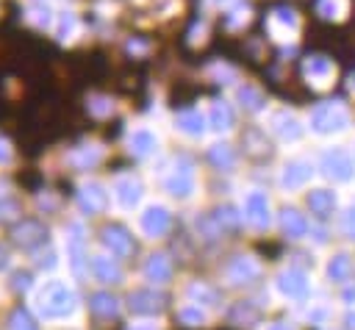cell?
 Segmentation results:
<instances>
[{
	"label": "cell",
	"mask_w": 355,
	"mask_h": 330,
	"mask_svg": "<svg viewBox=\"0 0 355 330\" xmlns=\"http://www.w3.org/2000/svg\"><path fill=\"white\" fill-rule=\"evenodd\" d=\"M347 119H349V114L341 103H322L311 114V128L316 133H333V130H341L347 125Z\"/></svg>",
	"instance_id": "1"
},
{
	"label": "cell",
	"mask_w": 355,
	"mask_h": 330,
	"mask_svg": "<svg viewBox=\"0 0 355 330\" xmlns=\"http://www.w3.org/2000/svg\"><path fill=\"white\" fill-rule=\"evenodd\" d=\"M324 169H327V175H333V177H338V180H347V177H352V158L344 153V150H330V153H324Z\"/></svg>",
	"instance_id": "2"
},
{
	"label": "cell",
	"mask_w": 355,
	"mask_h": 330,
	"mask_svg": "<svg viewBox=\"0 0 355 330\" xmlns=\"http://www.w3.org/2000/svg\"><path fill=\"white\" fill-rule=\"evenodd\" d=\"M316 14L327 22L344 19L349 14V0H316Z\"/></svg>",
	"instance_id": "3"
},
{
	"label": "cell",
	"mask_w": 355,
	"mask_h": 330,
	"mask_svg": "<svg viewBox=\"0 0 355 330\" xmlns=\"http://www.w3.org/2000/svg\"><path fill=\"white\" fill-rule=\"evenodd\" d=\"M330 72H333V67H330V61H327L324 55H311V58L305 61V75H308L311 80L324 83V80L330 78Z\"/></svg>",
	"instance_id": "4"
},
{
	"label": "cell",
	"mask_w": 355,
	"mask_h": 330,
	"mask_svg": "<svg viewBox=\"0 0 355 330\" xmlns=\"http://www.w3.org/2000/svg\"><path fill=\"white\" fill-rule=\"evenodd\" d=\"M308 205L313 208L316 216H327V214L333 211V194H330V191H313V194L308 197Z\"/></svg>",
	"instance_id": "5"
},
{
	"label": "cell",
	"mask_w": 355,
	"mask_h": 330,
	"mask_svg": "<svg viewBox=\"0 0 355 330\" xmlns=\"http://www.w3.org/2000/svg\"><path fill=\"white\" fill-rule=\"evenodd\" d=\"M211 125L216 130H225V128L233 125V114H230V108L225 103H214V108H211Z\"/></svg>",
	"instance_id": "6"
},
{
	"label": "cell",
	"mask_w": 355,
	"mask_h": 330,
	"mask_svg": "<svg viewBox=\"0 0 355 330\" xmlns=\"http://www.w3.org/2000/svg\"><path fill=\"white\" fill-rule=\"evenodd\" d=\"M178 125L186 130V133H200L202 130V116L197 111H180L178 114Z\"/></svg>",
	"instance_id": "7"
},
{
	"label": "cell",
	"mask_w": 355,
	"mask_h": 330,
	"mask_svg": "<svg viewBox=\"0 0 355 330\" xmlns=\"http://www.w3.org/2000/svg\"><path fill=\"white\" fill-rule=\"evenodd\" d=\"M275 122H277L280 136H288V139H297V136H300V125H297V119H291V116H286V114H277Z\"/></svg>",
	"instance_id": "8"
},
{
	"label": "cell",
	"mask_w": 355,
	"mask_h": 330,
	"mask_svg": "<svg viewBox=\"0 0 355 330\" xmlns=\"http://www.w3.org/2000/svg\"><path fill=\"white\" fill-rule=\"evenodd\" d=\"M239 100H241V105H247L250 111H258V108L263 105V97H261L255 89H250V86L239 89Z\"/></svg>",
	"instance_id": "9"
},
{
	"label": "cell",
	"mask_w": 355,
	"mask_h": 330,
	"mask_svg": "<svg viewBox=\"0 0 355 330\" xmlns=\"http://www.w3.org/2000/svg\"><path fill=\"white\" fill-rule=\"evenodd\" d=\"M133 147H136V153H150L153 147H155V139L150 136V133H144V130H139L136 136H133Z\"/></svg>",
	"instance_id": "10"
},
{
	"label": "cell",
	"mask_w": 355,
	"mask_h": 330,
	"mask_svg": "<svg viewBox=\"0 0 355 330\" xmlns=\"http://www.w3.org/2000/svg\"><path fill=\"white\" fill-rule=\"evenodd\" d=\"M308 175H311V169L305 164H291L288 172H286V183H302Z\"/></svg>",
	"instance_id": "11"
},
{
	"label": "cell",
	"mask_w": 355,
	"mask_h": 330,
	"mask_svg": "<svg viewBox=\"0 0 355 330\" xmlns=\"http://www.w3.org/2000/svg\"><path fill=\"white\" fill-rule=\"evenodd\" d=\"M347 272H349V261H347V255H338V258L330 263V275L341 280V277H347Z\"/></svg>",
	"instance_id": "12"
},
{
	"label": "cell",
	"mask_w": 355,
	"mask_h": 330,
	"mask_svg": "<svg viewBox=\"0 0 355 330\" xmlns=\"http://www.w3.org/2000/svg\"><path fill=\"white\" fill-rule=\"evenodd\" d=\"M286 227H291V233H302V230H305V222H302L294 211H288V214H286Z\"/></svg>",
	"instance_id": "13"
},
{
	"label": "cell",
	"mask_w": 355,
	"mask_h": 330,
	"mask_svg": "<svg viewBox=\"0 0 355 330\" xmlns=\"http://www.w3.org/2000/svg\"><path fill=\"white\" fill-rule=\"evenodd\" d=\"M347 227H349V233H355V211L349 214V219H347Z\"/></svg>",
	"instance_id": "14"
},
{
	"label": "cell",
	"mask_w": 355,
	"mask_h": 330,
	"mask_svg": "<svg viewBox=\"0 0 355 330\" xmlns=\"http://www.w3.org/2000/svg\"><path fill=\"white\" fill-rule=\"evenodd\" d=\"M352 86H355V72H352Z\"/></svg>",
	"instance_id": "15"
},
{
	"label": "cell",
	"mask_w": 355,
	"mask_h": 330,
	"mask_svg": "<svg viewBox=\"0 0 355 330\" xmlns=\"http://www.w3.org/2000/svg\"><path fill=\"white\" fill-rule=\"evenodd\" d=\"M349 319H352V322H355V316H349ZM352 330H355V324H352Z\"/></svg>",
	"instance_id": "16"
}]
</instances>
